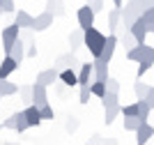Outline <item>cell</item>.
<instances>
[{
    "label": "cell",
    "instance_id": "1",
    "mask_svg": "<svg viewBox=\"0 0 154 145\" xmlns=\"http://www.w3.org/2000/svg\"><path fill=\"white\" fill-rule=\"evenodd\" d=\"M145 2L143 0H129L127 7H122V30H131V25L143 16Z\"/></svg>",
    "mask_w": 154,
    "mask_h": 145
},
{
    "label": "cell",
    "instance_id": "2",
    "mask_svg": "<svg viewBox=\"0 0 154 145\" xmlns=\"http://www.w3.org/2000/svg\"><path fill=\"white\" fill-rule=\"evenodd\" d=\"M106 39H108V37H106L103 32H99V30L94 28V25L85 30V46L90 49L92 58H99V55H101L103 46H106Z\"/></svg>",
    "mask_w": 154,
    "mask_h": 145
},
{
    "label": "cell",
    "instance_id": "3",
    "mask_svg": "<svg viewBox=\"0 0 154 145\" xmlns=\"http://www.w3.org/2000/svg\"><path fill=\"white\" fill-rule=\"evenodd\" d=\"M21 37V28L16 23L7 25L5 30H2V51H5V55H12V49L16 44V39Z\"/></svg>",
    "mask_w": 154,
    "mask_h": 145
},
{
    "label": "cell",
    "instance_id": "4",
    "mask_svg": "<svg viewBox=\"0 0 154 145\" xmlns=\"http://www.w3.org/2000/svg\"><path fill=\"white\" fill-rule=\"evenodd\" d=\"M2 125H5V129H12V131H19V134H23L26 129H30L28 118H26V111H16V113L9 115Z\"/></svg>",
    "mask_w": 154,
    "mask_h": 145
},
{
    "label": "cell",
    "instance_id": "5",
    "mask_svg": "<svg viewBox=\"0 0 154 145\" xmlns=\"http://www.w3.org/2000/svg\"><path fill=\"white\" fill-rule=\"evenodd\" d=\"M94 16H97V12L92 9L88 2H85L81 9H78V14H76V19H78V25L83 28V30H88V28H92L94 25Z\"/></svg>",
    "mask_w": 154,
    "mask_h": 145
},
{
    "label": "cell",
    "instance_id": "6",
    "mask_svg": "<svg viewBox=\"0 0 154 145\" xmlns=\"http://www.w3.org/2000/svg\"><path fill=\"white\" fill-rule=\"evenodd\" d=\"M76 65H78V58H76V51H69V53H62V55L55 58V69L62 71V69H69V67H74L76 69Z\"/></svg>",
    "mask_w": 154,
    "mask_h": 145
},
{
    "label": "cell",
    "instance_id": "7",
    "mask_svg": "<svg viewBox=\"0 0 154 145\" xmlns=\"http://www.w3.org/2000/svg\"><path fill=\"white\" fill-rule=\"evenodd\" d=\"M19 65L21 62L14 55H5V58H2V62H0V78H9L14 71L19 69Z\"/></svg>",
    "mask_w": 154,
    "mask_h": 145
},
{
    "label": "cell",
    "instance_id": "8",
    "mask_svg": "<svg viewBox=\"0 0 154 145\" xmlns=\"http://www.w3.org/2000/svg\"><path fill=\"white\" fill-rule=\"evenodd\" d=\"M53 19H55V14H51L48 9H44L39 16H35V28H32V30H35V32L48 30V28L53 25Z\"/></svg>",
    "mask_w": 154,
    "mask_h": 145
},
{
    "label": "cell",
    "instance_id": "9",
    "mask_svg": "<svg viewBox=\"0 0 154 145\" xmlns=\"http://www.w3.org/2000/svg\"><path fill=\"white\" fill-rule=\"evenodd\" d=\"M117 44H120L117 35H115V32H110L108 39H106V46H103V51H101V55H99L103 62H110V60H113V53H115V46Z\"/></svg>",
    "mask_w": 154,
    "mask_h": 145
},
{
    "label": "cell",
    "instance_id": "10",
    "mask_svg": "<svg viewBox=\"0 0 154 145\" xmlns=\"http://www.w3.org/2000/svg\"><path fill=\"white\" fill-rule=\"evenodd\" d=\"M32 104H37L39 108L48 104V95H46V85L44 83L35 81V85H32Z\"/></svg>",
    "mask_w": 154,
    "mask_h": 145
},
{
    "label": "cell",
    "instance_id": "11",
    "mask_svg": "<svg viewBox=\"0 0 154 145\" xmlns=\"http://www.w3.org/2000/svg\"><path fill=\"white\" fill-rule=\"evenodd\" d=\"M154 136V125L149 122H143L138 129H136V145H145L149 138Z\"/></svg>",
    "mask_w": 154,
    "mask_h": 145
},
{
    "label": "cell",
    "instance_id": "12",
    "mask_svg": "<svg viewBox=\"0 0 154 145\" xmlns=\"http://www.w3.org/2000/svg\"><path fill=\"white\" fill-rule=\"evenodd\" d=\"M131 35L138 39V44H143V42H145V37L149 35V25L145 23V19H143V16L136 21L134 25H131Z\"/></svg>",
    "mask_w": 154,
    "mask_h": 145
},
{
    "label": "cell",
    "instance_id": "13",
    "mask_svg": "<svg viewBox=\"0 0 154 145\" xmlns=\"http://www.w3.org/2000/svg\"><path fill=\"white\" fill-rule=\"evenodd\" d=\"M92 78H94V62H88V65H81L78 69V85H92Z\"/></svg>",
    "mask_w": 154,
    "mask_h": 145
},
{
    "label": "cell",
    "instance_id": "14",
    "mask_svg": "<svg viewBox=\"0 0 154 145\" xmlns=\"http://www.w3.org/2000/svg\"><path fill=\"white\" fill-rule=\"evenodd\" d=\"M147 53H149V46L143 42V44L134 46L131 51H127V58H129V60H134V62H143V60L147 58Z\"/></svg>",
    "mask_w": 154,
    "mask_h": 145
},
{
    "label": "cell",
    "instance_id": "15",
    "mask_svg": "<svg viewBox=\"0 0 154 145\" xmlns=\"http://www.w3.org/2000/svg\"><path fill=\"white\" fill-rule=\"evenodd\" d=\"M55 81H60V71L53 67V69H44V71H39L37 74V83H44L46 88L48 85H53Z\"/></svg>",
    "mask_w": 154,
    "mask_h": 145
},
{
    "label": "cell",
    "instance_id": "16",
    "mask_svg": "<svg viewBox=\"0 0 154 145\" xmlns=\"http://www.w3.org/2000/svg\"><path fill=\"white\" fill-rule=\"evenodd\" d=\"M14 23L19 25V28H28V30H32V28H35V16H30L26 9H16V21H14Z\"/></svg>",
    "mask_w": 154,
    "mask_h": 145
},
{
    "label": "cell",
    "instance_id": "17",
    "mask_svg": "<svg viewBox=\"0 0 154 145\" xmlns=\"http://www.w3.org/2000/svg\"><path fill=\"white\" fill-rule=\"evenodd\" d=\"M26 118H28V125H30V127H37L39 122L44 120V118H42V111H39L37 104H28V108H26Z\"/></svg>",
    "mask_w": 154,
    "mask_h": 145
},
{
    "label": "cell",
    "instance_id": "18",
    "mask_svg": "<svg viewBox=\"0 0 154 145\" xmlns=\"http://www.w3.org/2000/svg\"><path fill=\"white\" fill-rule=\"evenodd\" d=\"M69 46H71V51H78L81 46H85V30L83 28L69 32Z\"/></svg>",
    "mask_w": 154,
    "mask_h": 145
},
{
    "label": "cell",
    "instance_id": "19",
    "mask_svg": "<svg viewBox=\"0 0 154 145\" xmlns=\"http://www.w3.org/2000/svg\"><path fill=\"white\" fill-rule=\"evenodd\" d=\"M94 81H108V62H103L101 58H94Z\"/></svg>",
    "mask_w": 154,
    "mask_h": 145
},
{
    "label": "cell",
    "instance_id": "20",
    "mask_svg": "<svg viewBox=\"0 0 154 145\" xmlns=\"http://www.w3.org/2000/svg\"><path fill=\"white\" fill-rule=\"evenodd\" d=\"M152 65H154V46H149L147 58H145L143 62H138V71H136V76H138V78H143V76H145V71L152 69Z\"/></svg>",
    "mask_w": 154,
    "mask_h": 145
},
{
    "label": "cell",
    "instance_id": "21",
    "mask_svg": "<svg viewBox=\"0 0 154 145\" xmlns=\"http://www.w3.org/2000/svg\"><path fill=\"white\" fill-rule=\"evenodd\" d=\"M60 81H62L67 88H74V85H78V74L74 71V67L62 69V71H60Z\"/></svg>",
    "mask_w": 154,
    "mask_h": 145
},
{
    "label": "cell",
    "instance_id": "22",
    "mask_svg": "<svg viewBox=\"0 0 154 145\" xmlns=\"http://www.w3.org/2000/svg\"><path fill=\"white\" fill-rule=\"evenodd\" d=\"M21 85H16V83H12L9 78H0V95L2 97H14L16 92H19Z\"/></svg>",
    "mask_w": 154,
    "mask_h": 145
},
{
    "label": "cell",
    "instance_id": "23",
    "mask_svg": "<svg viewBox=\"0 0 154 145\" xmlns=\"http://www.w3.org/2000/svg\"><path fill=\"white\" fill-rule=\"evenodd\" d=\"M120 23H122V9L115 7V9H110V12H108V30L115 32L117 28H120Z\"/></svg>",
    "mask_w": 154,
    "mask_h": 145
},
{
    "label": "cell",
    "instance_id": "24",
    "mask_svg": "<svg viewBox=\"0 0 154 145\" xmlns=\"http://www.w3.org/2000/svg\"><path fill=\"white\" fill-rule=\"evenodd\" d=\"M120 44L124 46V51H131L134 46H138V39L131 35V30H124V32H122V37H120Z\"/></svg>",
    "mask_w": 154,
    "mask_h": 145
},
{
    "label": "cell",
    "instance_id": "25",
    "mask_svg": "<svg viewBox=\"0 0 154 145\" xmlns=\"http://www.w3.org/2000/svg\"><path fill=\"white\" fill-rule=\"evenodd\" d=\"M46 9L51 14H55V16H64V2L62 0H48V2H46Z\"/></svg>",
    "mask_w": 154,
    "mask_h": 145
},
{
    "label": "cell",
    "instance_id": "26",
    "mask_svg": "<svg viewBox=\"0 0 154 145\" xmlns=\"http://www.w3.org/2000/svg\"><path fill=\"white\" fill-rule=\"evenodd\" d=\"M149 113H152V106H149L145 99H138V118H140L143 122L149 120Z\"/></svg>",
    "mask_w": 154,
    "mask_h": 145
},
{
    "label": "cell",
    "instance_id": "27",
    "mask_svg": "<svg viewBox=\"0 0 154 145\" xmlns=\"http://www.w3.org/2000/svg\"><path fill=\"white\" fill-rule=\"evenodd\" d=\"M101 104H103V108L120 106V95H117V92H106V95L101 97Z\"/></svg>",
    "mask_w": 154,
    "mask_h": 145
},
{
    "label": "cell",
    "instance_id": "28",
    "mask_svg": "<svg viewBox=\"0 0 154 145\" xmlns=\"http://www.w3.org/2000/svg\"><path fill=\"white\" fill-rule=\"evenodd\" d=\"M12 55L19 60V62H23V58H28L26 55V46H23V39H16V44H14V49H12Z\"/></svg>",
    "mask_w": 154,
    "mask_h": 145
},
{
    "label": "cell",
    "instance_id": "29",
    "mask_svg": "<svg viewBox=\"0 0 154 145\" xmlns=\"http://www.w3.org/2000/svg\"><path fill=\"white\" fill-rule=\"evenodd\" d=\"M143 125V120L138 118V115H129V118H124V129L127 131H134L136 134V129Z\"/></svg>",
    "mask_w": 154,
    "mask_h": 145
},
{
    "label": "cell",
    "instance_id": "30",
    "mask_svg": "<svg viewBox=\"0 0 154 145\" xmlns=\"http://www.w3.org/2000/svg\"><path fill=\"white\" fill-rule=\"evenodd\" d=\"M120 113H122V106H110V108H106V118H103V122H106V125H113L115 118Z\"/></svg>",
    "mask_w": 154,
    "mask_h": 145
},
{
    "label": "cell",
    "instance_id": "31",
    "mask_svg": "<svg viewBox=\"0 0 154 145\" xmlns=\"http://www.w3.org/2000/svg\"><path fill=\"white\" fill-rule=\"evenodd\" d=\"M106 92H108V90H106V81H94V83H92V95H94V97L101 99Z\"/></svg>",
    "mask_w": 154,
    "mask_h": 145
},
{
    "label": "cell",
    "instance_id": "32",
    "mask_svg": "<svg viewBox=\"0 0 154 145\" xmlns=\"http://www.w3.org/2000/svg\"><path fill=\"white\" fill-rule=\"evenodd\" d=\"M78 88H81V92H78V101H81V104H88L90 97H92V85H78Z\"/></svg>",
    "mask_w": 154,
    "mask_h": 145
},
{
    "label": "cell",
    "instance_id": "33",
    "mask_svg": "<svg viewBox=\"0 0 154 145\" xmlns=\"http://www.w3.org/2000/svg\"><path fill=\"white\" fill-rule=\"evenodd\" d=\"M19 95H21V101L32 104V85H21V88H19Z\"/></svg>",
    "mask_w": 154,
    "mask_h": 145
},
{
    "label": "cell",
    "instance_id": "34",
    "mask_svg": "<svg viewBox=\"0 0 154 145\" xmlns=\"http://www.w3.org/2000/svg\"><path fill=\"white\" fill-rule=\"evenodd\" d=\"M134 90H136V97H138V99H145L147 92H149V85H147V83H136Z\"/></svg>",
    "mask_w": 154,
    "mask_h": 145
},
{
    "label": "cell",
    "instance_id": "35",
    "mask_svg": "<svg viewBox=\"0 0 154 145\" xmlns=\"http://www.w3.org/2000/svg\"><path fill=\"white\" fill-rule=\"evenodd\" d=\"M143 19H145V23L149 25V32H154V7H149V9L143 12Z\"/></svg>",
    "mask_w": 154,
    "mask_h": 145
},
{
    "label": "cell",
    "instance_id": "36",
    "mask_svg": "<svg viewBox=\"0 0 154 145\" xmlns=\"http://www.w3.org/2000/svg\"><path fill=\"white\" fill-rule=\"evenodd\" d=\"M122 115H124V118H129V115H138V101L129 104V106H122Z\"/></svg>",
    "mask_w": 154,
    "mask_h": 145
},
{
    "label": "cell",
    "instance_id": "37",
    "mask_svg": "<svg viewBox=\"0 0 154 145\" xmlns=\"http://www.w3.org/2000/svg\"><path fill=\"white\" fill-rule=\"evenodd\" d=\"M106 90H108V92H117V95H120V83H117V78H110V76H108V81H106Z\"/></svg>",
    "mask_w": 154,
    "mask_h": 145
},
{
    "label": "cell",
    "instance_id": "38",
    "mask_svg": "<svg viewBox=\"0 0 154 145\" xmlns=\"http://www.w3.org/2000/svg\"><path fill=\"white\" fill-rule=\"evenodd\" d=\"M39 111H42V118H44V120H53V115H55V113H53V106H51V104L42 106Z\"/></svg>",
    "mask_w": 154,
    "mask_h": 145
},
{
    "label": "cell",
    "instance_id": "39",
    "mask_svg": "<svg viewBox=\"0 0 154 145\" xmlns=\"http://www.w3.org/2000/svg\"><path fill=\"white\" fill-rule=\"evenodd\" d=\"M0 7H2V9H5L7 14H9V12H14V0H0Z\"/></svg>",
    "mask_w": 154,
    "mask_h": 145
},
{
    "label": "cell",
    "instance_id": "40",
    "mask_svg": "<svg viewBox=\"0 0 154 145\" xmlns=\"http://www.w3.org/2000/svg\"><path fill=\"white\" fill-rule=\"evenodd\" d=\"M88 5H90L94 12H101L103 9V0H88Z\"/></svg>",
    "mask_w": 154,
    "mask_h": 145
},
{
    "label": "cell",
    "instance_id": "41",
    "mask_svg": "<svg viewBox=\"0 0 154 145\" xmlns=\"http://www.w3.org/2000/svg\"><path fill=\"white\" fill-rule=\"evenodd\" d=\"M26 55L28 58H35V55H37V44H28L26 46Z\"/></svg>",
    "mask_w": 154,
    "mask_h": 145
},
{
    "label": "cell",
    "instance_id": "42",
    "mask_svg": "<svg viewBox=\"0 0 154 145\" xmlns=\"http://www.w3.org/2000/svg\"><path fill=\"white\" fill-rule=\"evenodd\" d=\"M78 129V120L76 118H69V122H67V131H76Z\"/></svg>",
    "mask_w": 154,
    "mask_h": 145
},
{
    "label": "cell",
    "instance_id": "43",
    "mask_svg": "<svg viewBox=\"0 0 154 145\" xmlns=\"http://www.w3.org/2000/svg\"><path fill=\"white\" fill-rule=\"evenodd\" d=\"M145 101H147L149 106H152V111H154V88H149V92H147V97H145Z\"/></svg>",
    "mask_w": 154,
    "mask_h": 145
},
{
    "label": "cell",
    "instance_id": "44",
    "mask_svg": "<svg viewBox=\"0 0 154 145\" xmlns=\"http://www.w3.org/2000/svg\"><path fill=\"white\" fill-rule=\"evenodd\" d=\"M145 2V9H149V7H154V0H143Z\"/></svg>",
    "mask_w": 154,
    "mask_h": 145
},
{
    "label": "cell",
    "instance_id": "45",
    "mask_svg": "<svg viewBox=\"0 0 154 145\" xmlns=\"http://www.w3.org/2000/svg\"><path fill=\"white\" fill-rule=\"evenodd\" d=\"M122 2H124V0H113V5H115V7H120V9H122V7H124Z\"/></svg>",
    "mask_w": 154,
    "mask_h": 145
},
{
    "label": "cell",
    "instance_id": "46",
    "mask_svg": "<svg viewBox=\"0 0 154 145\" xmlns=\"http://www.w3.org/2000/svg\"><path fill=\"white\" fill-rule=\"evenodd\" d=\"M2 14H5V9H2V7H0V16H2Z\"/></svg>",
    "mask_w": 154,
    "mask_h": 145
},
{
    "label": "cell",
    "instance_id": "47",
    "mask_svg": "<svg viewBox=\"0 0 154 145\" xmlns=\"http://www.w3.org/2000/svg\"><path fill=\"white\" fill-rule=\"evenodd\" d=\"M0 129H5V125H2V122H0Z\"/></svg>",
    "mask_w": 154,
    "mask_h": 145
},
{
    "label": "cell",
    "instance_id": "48",
    "mask_svg": "<svg viewBox=\"0 0 154 145\" xmlns=\"http://www.w3.org/2000/svg\"><path fill=\"white\" fill-rule=\"evenodd\" d=\"M7 145H14V143H7Z\"/></svg>",
    "mask_w": 154,
    "mask_h": 145
},
{
    "label": "cell",
    "instance_id": "49",
    "mask_svg": "<svg viewBox=\"0 0 154 145\" xmlns=\"http://www.w3.org/2000/svg\"><path fill=\"white\" fill-rule=\"evenodd\" d=\"M0 99H2V95H0Z\"/></svg>",
    "mask_w": 154,
    "mask_h": 145
},
{
    "label": "cell",
    "instance_id": "50",
    "mask_svg": "<svg viewBox=\"0 0 154 145\" xmlns=\"http://www.w3.org/2000/svg\"><path fill=\"white\" fill-rule=\"evenodd\" d=\"M0 62H2V60H0Z\"/></svg>",
    "mask_w": 154,
    "mask_h": 145
},
{
    "label": "cell",
    "instance_id": "51",
    "mask_svg": "<svg viewBox=\"0 0 154 145\" xmlns=\"http://www.w3.org/2000/svg\"><path fill=\"white\" fill-rule=\"evenodd\" d=\"M92 145H94V143H92Z\"/></svg>",
    "mask_w": 154,
    "mask_h": 145
}]
</instances>
